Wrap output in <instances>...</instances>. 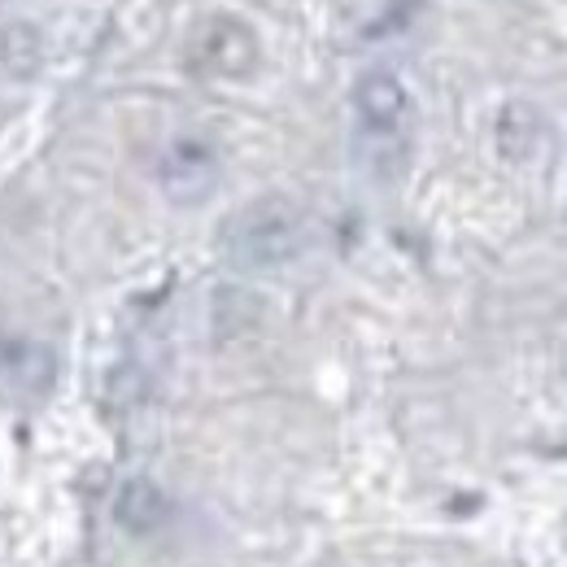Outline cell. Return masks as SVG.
Instances as JSON below:
<instances>
[{
    "label": "cell",
    "mask_w": 567,
    "mask_h": 567,
    "mask_svg": "<svg viewBox=\"0 0 567 567\" xmlns=\"http://www.w3.org/2000/svg\"><path fill=\"white\" fill-rule=\"evenodd\" d=\"M223 254L245 271L284 267L306 245V214L288 197H258L223 223Z\"/></svg>",
    "instance_id": "1"
},
{
    "label": "cell",
    "mask_w": 567,
    "mask_h": 567,
    "mask_svg": "<svg viewBox=\"0 0 567 567\" xmlns=\"http://www.w3.org/2000/svg\"><path fill=\"white\" fill-rule=\"evenodd\" d=\"M188 66L202 79H245L258 66V35L240 18H210L188 40Z\"/></svg>",
    "instance_id": "2"
},
{
    "label": "cell",
    "mask_w": 567,
    "mask_h": 567,
    "mask_svg": "<svg viewBox=\"0 0 567 567\" xmlns=\"http://www.w3.org/2000/svg\"><path fill=\"white\" fill-rule=\"evenodd\" d=\"M157 184L175 206H202L218 188V157L206 141H175L157 162Z\"/></svg>",
    "instance_id": "3"
},
{
    "label": "cell",
    "mask_w": 567,
    "mask_h": 567,
    "mask_svg": "<svg viewBox=\"0 0 567 567\" xmlns=\"http://www.w3.org/2000/svg\"><path fill=\"white\" fill-rule=\"evenodd\" d=\"M354 110L371 132H398L411 110V96L393 71H367L354 83Z\"/></svg>",
    "instance_id": "4"
},
{
    "label": "cell",
    "mask_w": 567,
    "mask_h": 567,
    "mask_svg": "<svg viewBox=\"0 0 567 567\" xmlns=\"http://www.w3.org/2000/svg\"><path fill=\"white\" fill-rule=\"evenodd\" d=\"M114 519L132 537H153V533H162L171 524V497L162 494L148 476H132L114 497Z\"/></svg>",
    "instance_id": "5"
},
{
    "label": "cell",
    "mask_w": 567,
    "mask_h": 567,
    "mask_svg": "<svg viewBox=\"0 0 567 567\" xmlns=\"http://www.w3.org/2000/svg\"><path fill=\"white\" fill-rule=\"evenodd\" d=\"M0 375L18 389V393H44L49 380H53V358L40 346H13L4 341L0 346Z\"/></svg>",
    "instance_id": "6"
},
{
    "label": "cell",
    "mask_w": 567,
    "mask_h": 567,
    "mask_svg": "<svg viewBox=\"0 0 567 567\" xmlns=\"http://www.w3.org/2000/svg\"><path fill=\"white\" fill-rule=\"evenodd\" d=\"M0 62H4L9 74L31 79V74L40 71V62H44V40H40V31H35L31 22H9V27L0 31Z\"/></svg>",
    "instance_id": "7"
}]
</instances>
